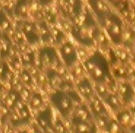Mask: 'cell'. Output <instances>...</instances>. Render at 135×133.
I'll list each match as a JSON object with an SVG mask.
<instances>
[{"label": "cell", "mask_w": 135, "mask_h": 133, "mask_svg": "<svg viewBox=\"0 0 135 133\" xmlns=\"http://www.w3.org/2000/svg\"><path fill=\"white\" fill-rule=\"evenodd\" d=\"M42 103V100L40 95L35 94L32 97L30 100V104L33 108H38Z\"/></svg>", "instance_id": "obj_18"}, {"label": "cell", "mask_w": 135, "mask_h": 133, "mask_svg": "<svg viewBox=\"0 0 135 133\" xmlns=\"http://www.w3.org/2000/svg\"><path fill=\"white\" fill-rule=\"evenodd\" d=\"M72 34L81 45L91 46L95 44L98 38L99 29L91 14L87 13L84 21L72 28Z\"/></svg>", "instance_id": "obj_1"}, {"label": "cell", "mask_w": 135, "mask_h": 133, "mask_svg": "<svg viewBox=\"0 0 135 133\" xmlns=\"http://www.w3.org/2000/svg\"><path fill=\"white\" fill-rule=\"evenodd\" d=\"M77 87L81 94L86 98H90L93 96V89L88 79H84L82 81H80L78 84Z\"/></svg>", "instance_id": "obj_10"}, {"label": "cell", "mask_w": 135, "mask_h": 133, "mask_svg": "<svg viewBox=\"0 0 135 133\" xmlns=\"http://www.w3.org/2000/svg\"><path fill=\"white\" fill-rule=\"evenodd\" d=\"M56 131L58 133H64L65 132V127L63 125L62 123L60 122H57L56 125Z\"/></svg>", "instance_id": "obj_22"}, {"label": "cell", "mask_w": 135, "mask_h": 133, "mask_svg": "<svg viewBox=\"0 0 135 133\" xmlns=\"http://www.w3.org/2000/svg\"><path fill=\"white\" fill-rule=\"evenodd\" d=\"M64 3L72 17L76 19L80 16L83 10L81 0H64Z\"/></svg>", "instance_id": "obj_8"}, {"label": "cell", "mask_w": 135, "mask_h": 133, "mask_svg": "<svg viewBox=\"0 0 135 133\" xmlns=\"http://www.w3.org/2000/svg\"><path fill=\"white\" fill-rule=\"evenodd\" d=\"M40 64L45 69H50L58 61L57 53L52 47H45L42 49L39 55Z\"/></svg>", "instance_id": "obj_5"}, {"label": "cell", "mask_w": 135, "mask_h": 133, "mask_svg": "<svg viewBox=\"0 0 135 133\" xmlns=\"http://www.w3.org/2000/svg\"><path fill=\"white\" fill-rule=\"evenodd\" d=\"M98 85H97V91H98V93L100 94V95H102V96H103L104 97V95L107 93V88L104 86V85H103V83H97Z\"/></svg>", "instance_id": "obj_21"}, {"label": "cell", "mask_w": 135, "mask_h": 133, "mask_svg": "<svg viewBox=\"0 0 135 133\" xmlns=\"http://www.w3.org/2000/svg\"><path fill=\"white\" fill-rule=\"evenodd\" d=\"M49 78L50 81V83L52 85V86L54 89H60L61 85H63L64 81L61 78V77L56 72L54 71H50L49 74Z\"/></svg>", "instance_id": "obj_13"}, {"label": "cell", "mask_w": 135, "mask_h": 133, "mask_svg": "<svg viewBox=\"0 0 135 133\" xmlns=\"http://www.w3.org/2000/svg\"><path fill=\"white\" fill-rule=\"evenodd\" d=\"M130 120L128 125V127L132 129V130H135V109H133L132 111H130Z\"/></svg>", "instance_id": "obj_19"}, {"label": "cell", "mask_w": 135, "mask_h": 133, "mask_svg": "<svg viewBox=\"0 0 135 133\" xmlns=\"http://www.w3.org/2000/svg\"><path fill=\"white\" fill-rule=\"evenodd\" d=\"M60 55L67 66L73 65L77 61V52L71 42H64L60 49Z\"/></svg>", "instance_id": "obj_6"}, {"label": "cell", "mask_w": 135, "mask_h": 133, "mask_svg": "<svg viewBox=\"0 0 135 133\" xmlns=\"http://www.w3.org/2000/svg\"><path fill=\"white\" fill-rule=\"evenodd\" d=\"M119 129V125L115 122H112L109 124V131L110 133H118Z\"/></svg>", "instance_id": "obj_20"}, {"label": "cell", "mask_w": 135, "mask_h": 133, "mask_svg": "<svg viewBox=\"0 0 135 133\" xmlns=\"http://www.w3.org/2000/svg\"><path fill=\"white\" fill-rule=\"evenodd\" d=\"M107 101L114 108H118L120 106V101L115 95H108L107 97Z\"/></svg>", "instance_id": "obj_16"}, {"label": "cell", "mask_w": 135, "mask_h": 133, "mask_svg": "<svg viewBox=\"0 0 135 133\" xmlns=\"http://www.w3.org/2000/svg\"><path fill=\"white\" fill-rule=\"evenodd\" d=\"M52 100L56 108L64 115L67 116L73 108V100L69 93L59 91L52 97Z\"/></svg>", "instance_id": "obj_4"}, {"label": "cell", "mask_w": 135, "mask_h": 133, "mask_svg": "<svg viewBox=\"0 0 135 133\" xmlns=\"http://www.w3.org/2000/svg\"><path fill=\"white\" fill-rule=\"evenodd\" d=\"M38 122L44 129L50 126V114L47 112H44L38 118Z\"/></svg>", "instance_id": "obj_15"}, {"label": "cell", "mask_w": 135, "mask_h": 133, "mask_svg": "<svg viewBox=\"0 0 135 133\" xmlns=\"http://www.w3.org/2000/svg\"><path fill=\"white\" fill-rule=\"evenodd\" d=\"M99 23L104 28L110 40L116 45L122 43L123 22L120 17L111 11L105 17L98 20Z\"/></svg>", "instance_id": "obj_3"}, {"label": "cell", "mask_w": 135, "mask_h": 133, "mask_svg": "<svg viewBox=\"0 0 135 133\" xmlns=\"http://www.w3.org/2000/svg\"><path fill=\"white\" fill-rule=\"evenodd\" d=\"M91 109L92 111L95 113V114H100L103 112V106L102 105V103L98 100H95L92 104H91Z\"/></svg>", "instance_id": "obj_17"}, {"label": "cell", "mask_w": 135, "mask_h": 133, "mask_svg": "<svg viewBox=\"0 0 135 133\" xmlns=\"http://www.w3.org/2000/svg\"><path fill=\"white\" fill-rule=\"evenodd\" d=\"M88 3L92 11L95 14L97 20L105 17L112 11L106 3V0H88Z\"/></svg>", "instance_id": "obj_7"}, {"label": "cell", "mask_w": 135, "mask_h": 133, "mask_svg": "<svg viewBox=\"0 0 135 133\" xmlns=\"http://www.w3.org/2000/svg\"><path fill=\"white\" fill-rule=\"evenodd\" d=\"M72 127L76 133H95V128L88 121H80L73 119Z\"/></svg>", "instance_id": "obj_9"}, {"label": "cell", "mask_w": 135, "mask_h": 133, "mask_svg": "<svg viewBox=\"0 0 135 133\" xmlns=\"http://www.w3.org/2000/svg\"><path fill=\"white\" fill-rule=\"evenodd\" d=\"M84 66L91 77L97 83H104L110 77L108 61L99 51L85 61Z\"/></svg>", "instance_id": "obj_2"}, {"label": "cell", "mask_w": 135, "mask_h": 133, "mask_svg": "<svg viewBox=\"0 0 135 133\" xmlns=\"http://www.w3.org/2000/svg\"><path fill=\"white\" fill-rule=\"evenodd\" d=\"M130 111H125L122 112V113H120L118 116V120L119 122V123L123 126V127H127L129 125V120H130Z\"/></svg>", "instance_id": "obj_14"}, {"label": "cell", "mask_w": 135, "mask_h": 133, "mask_svg": "<svg viewBox=\"0 0 135 133\" xmlns=\"http://www.w3.org/2000/svg\"><path fill=\"white\" fill-rule=\"evenodd\" d=\"M74 119L80 121H88L90 119V114L84 107H79L74 112Z\"/></svg>", "instance_id": "obj_12"}, {"label": "cell", "mask_w": 135, "mask_h": 133, "mask_svg": "<svg viewBox=\"0 0 135 133\" xmlns=\"http://www.w3.org/2000/svg\"><path fill=\"white\" fill-rule=\"evenodd\" d=\"M111 6L118 9L123 14H126L127 15L129 13V3L128 0H106Z\"/></svg>", "instance_id": "obj_11"}]
</instances>
